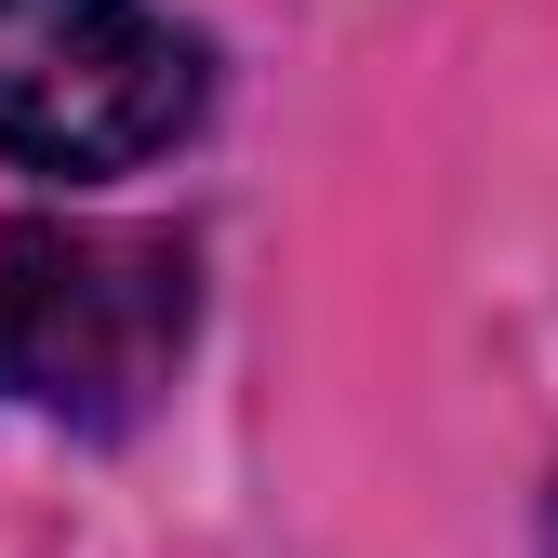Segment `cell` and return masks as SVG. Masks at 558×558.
<instances>
[{"label": "cell", "instance_id": "obj_2", "mask_svg": "<svg viewBox=\"0 0 558 558\" xmlns=\"http://www.w3.org/2000/svg\"><path fill=\"white\" fill-rule=\"evenodd\" d=\"M199 120V40L147 0H0V160L133 173Z\"/></svg>", "mask_w": 558, "mask_h": 558}, {"label": "cell", "instance_id": "obj_1", "mask_svg": "<svg viewBox=\"0 0 558 558\" xmlns=\"http://www.w3.org/2000/svg\"><path fill=\"white\" fill-rule=\"evenodd\" d=\"M199 279L160 227H0V399L53 426H133L186 360Z\"/></svg>", "mask_w": 558, "mask_h": 558}, {"label": "cell", "instance_id": "obj_3", "mask_svg": "<svg viewBox=\"0 0 558 558\" xmlns=\"http://www.w3.org/2000/svg\"><path fill=\"white\" fill-rule=\"evenodd\" d=\"M545 558H558V493H545Z\"/></svg>", "mask_w": 558, "mask_h": 558}]
</instances>
